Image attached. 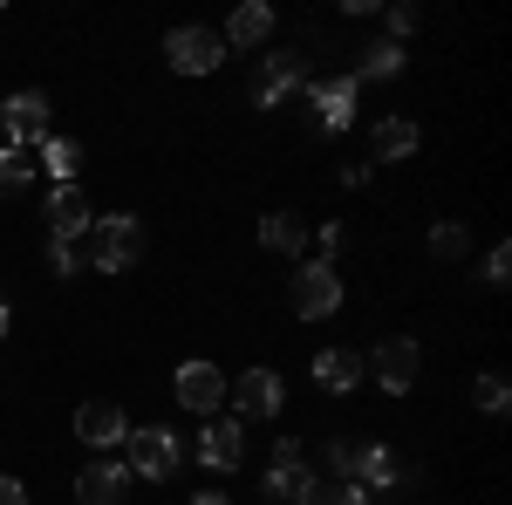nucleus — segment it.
<instances>
[{
    "mask_svg": "<svg viewBox=\"0 0 512 505\" xmlns=\"http://www.w3.org/2000/svg\"><path fill=\"white\" fill-rule=\"evenodd\" d=\"M192 505H233V499H226V492H198Z\"/></svg>",
    "mask_w": 512,
    "mask_h": 505,
    "instance_id": "obj_31",
    "label": "nucleus"
},
{
    "mask_svg": "<svg viewBox=\"0 0 512 505\" xmlns=\"http://www.w3.org/2000/svg\"><path fill=\"white\" fill-rule=\"evenodd\" d=\"M137 253H144V219L110 212V219L89 226V267H96V273H130V267H137Z\"/></svg>",
    "mask_w": 512,
    "mask_h": 505,
    "instance_id": "obj_1",
    "label": "nucleus"
},
{
    "mask_svg": "<svg viewBox=\"0 0 512 505\" xmlns=\"http://www.w3.org/2000/svg\"><path fill=\"white\" fill-rule=\"evenodd\" d=\"M233 403H239V417H274L280 410V376L274 369H246L233 383Z\"/></svg>",
    "mask_w": 512,
    "mask_h": 505,
    "instance_id": "obj_15",
    "label": "nucleus"
},
{
    "mask_svg": "<svg viewBox=\"0 0 512 505\" xmlns=\"http://www.w3.org/2000/svg\"><path fill=\"white\" fill-rule=\"evenodd\" d=\"M478 280H485V287H506V280H512V246H492V253H485V273H478Z\"/></svg>",
    "mask_w": 512,
    "mask_h": 505,
    "instance_id": "obj_25",
    "label": "nucleus"
},
{
    "mask_svg": "<svg viewBox=\"0 0 512 505\" xmlns=\"http://www.w3.org/2000/svg\"><path fill=\"white\" fill-rule=\"evenodd\" d=\"M48 273H62V280L82 273V253H76V246H62V239H48Z\"/></svg>",
    "mask_w": 512,
    "mask_h": 505,
    "instance_id": "obj_26",
    "label": "nucleus"
},
{
    "mask_svg": "<svg viewBox=\"0 0 512 505\" xmlns=\"http://www.w3.org/2000/svg\"><path fill=\"white\" fill-rule=\"evenodd\" d=\"M308 89V103H315V117H321V130H349L355 123V96H362V82L355 76H328V82H301Z\"/></svg>",
    "mask_w": 512,
    "mask_h": 505,
    "instance_id": "obj_7",
    "label": "nucleus"
},
{
    "mask_svg": "<svg viewBox=\"0 0 512 505\" xmlns=\"http://www.w3.org/2000/svg\"><path fill=\"white\" fill-rule=\"evenodd\" d=\"M164 62H171L178 76H212V69L226 62V41L212 35V28H171V35H164Z\"/></svg>",
    "mask_w": 512,
    "mask_h": 505,
    "instance_id": "obj_4",
    "label": "nucleus"
},
{
    "mask_svg": "<svg viewBox=\"0 0 512 505\" xmlns=\"http://www.w3.org/2000/svg\"><path fill=\"white\" fill-rule=\"evenodd\" d=\"M239 458H246V430L226 417V424H205L198 430V465H212V471H233Z\"/></svg>",
    "mask_w": 512,
    "mask_h": 505,
    "instance_id": "obj_13",
    "label": "nucleus"
},
{
    "mask_svg": "<svg viewBox=\"0 0 512 505\" xmlns=\"http://www.w3.org/2000/svg\"><path fill=\"white\" fill-rule=\"evenodd\" d=\"M0 505H28V492H21V478H0Z\"/></svg>",
    "mask_w": 512,
    "mask_h": 505,
    "instance_id": "obj_30",
    "label": "nucleus"
},
{
    "mask_svg": "<svg viewBox=\"0 0 512 505\" xmlns=\"http://www.w3.org/2000/svg\"><path fill=\"white\" fill-rule=\"evenodd\" d=\"M123 444H130V478H178V465H185V444H178L164 424L130 430Z\"/></svg>",
    "mask_w": 512,
    "mask_h": 505,
    "instance_id": "obj_2",
    "label": "nucleus"
},
{
    "mask_svg": "<svg viewBox=\"0 0 512 505\" xmlns=\"http://www.w3.org/2000/svg\"><path fill=\"white\" fill-rule=\"evenodd\" d=\"M96 219H89V192L82 185H55L48 192V239H62V246H76Z\"/></svg>",
    "mask_w": 512,
    "mask_h": 505,
    "instance_id": "obj_8",
    "label": "nucleus"
},
{
    "mask_svg": "<svg viewBox=\"0 0 512 505\" xmlns=\"http://www.w3.org/2000/svg\"><path fill=\"white\" fill-rule=\"evenodd\" d=\"M0 123H7V144L41 151V144H48V96H41V89H14V96L0 103Z\"/></svg>",
    "mask_w": 512,
    "mask_h": 505,
    "instance_id": "obj_5",
    "label": "nucleus"
},
{
    "mask_svg": "<svg viewBox=\"0 0 512 505\" xmlns=\"http://www.w3.org/2000/svg\"><path fill=\"white\" fill-rule=\"evenodd\" d=\"M260 246H267V253H301V246H308V226H301L294 212H267V219H260Z\"/></svg>",
    "mask_w": 512,
    "mask_h": 505,
    "instance_id": "obj_18",
    "label": "nucleus"
},
{
    "mask_svg": "<svg viewBox=\"0 0 512 505\" xmlns=\"http://www.w3.org/2000/svg\"><path fill=\"white\" fill-rule=\"evenodd\" d=\"M369 144H376V157H383V164H396V157L417 151V123H410V117H383Z\"/></svg>",
    "mask_w": 512,
    "mask_h": 505,
    "instance_id": "obj_19",
    "label": "nucleus"
},
{
    "mask_svg": "<svg viewBox=\"0 0 512 505\" xmlns=\"http://www.w3.org/2000/svg\"><path fill=\"white\" fill-rule=\"evenodd\" d=\"M369 376L390 389V396H403V389H417V342L410 335H390L383 349L369 355Z\"/></svg>",
    "mask_w": 512,
    "mask_h": 505,
    "instance_id": "obj_9",
    "label": "nucleus"
},
{
    "mask_svg": "<svg viewBox=\"0 0 512 505\" xmlns=\"http://www.w3.org/2000/svg\"><path fill=\"white\" fill-rule=\"evenodd\" d=\"M267 492H274L280 505H308V499L321 492V478L301 465V437H280V444H274V465H267Z\"/></svg>",
    "mask_w": 512,
    "mask_h": 505,
    "instance_id": "obj_3",
    "label": "nucleus"
},
{
    "mask_svg": "<svg viewBox=\"0 0 512 505\" xmlns=\"http://www.w3.org/2000/svg\"><path fill=\"white\" fill-rule=\"evenodd\" d=\"M335 253H342V226H321V267H335Z\"/></svg>",
    "mask_w": 512,
    "mask_h": 505,
    "instance_id": "obj_29",
    "label": "nucleus"
},
{
    "mask_svg": "<svg viewBox=\"0 0 512 505\" xmlns=\"http://www.w3.org/2000/svg\"><path fill=\"white\" fill-rule=\"evenodd\" d=\"M315 383L328 389V396L355 389V383H362V355H355V349H321L315 355Z\"/></svg>",
    "mask_w": 512,
    "mask_h": 505,
    "instance_id": "obj_16",
    "label": "nucleus"
},
{
    "mask_svg": "<svg viewBox=\"0 0 512 505\" xmlns=\"http://www.w3.org/2000/svg\"><path fill=\"white\" fill-rule=\"evenodd\" d=\"M0 335H7V301H0Z\"/></svg>",
    "mask_w": 512,
    "mask_h": 505,
    "instance_id": "obj_32",
    "label": "nucleus"
},
{
    "mask_svg": "<svg viewBox=\"0 0 512 505\" xmlns=\"http://www.w3.org/2000/svg\"><path fill=\"white\" fill-rule=\"evenodd\" d=\"M465 246H472V239H465V226H437V233H431V253H437V260H465Z\"/></svg>",
    "mask_w": 512,
    "mask_h": 505,
    "instance_id": "obj_24",
    "label": "nucleus"
},
{
    "mask_svg": "<svg viewBox=\"0 0 512 505\" xmlns=\"http://www.w3.org/2000/svg\"><path fill=\"white\" fill-rule=\"evenodd\" d=\"M403 35H417V7H410V0L390 7V41H403Z\"/></svg>",
    "mask_w": 512,
    "mask_h": 505,
    "instance_id": "obj_28",
    "label": "nucleus"
},
{
    "mask_svg": "<svg viewBox=\"0 0 512 505\" xmlns=\"http://www.w3.org/2000/svg\"><path fill=\"white\" fill-rule=\"evenodd\" d=\"M35 157H41V171H48L55 185H76V164H82V151L69 144V137H48V144H41Z\"/></svg>",
    "mask_w": 512,
    "mask_h": 505,
    "instance_id": "obj_22",
    "label": "nucleus"
},
{
    "mask_svg": "<svg viewBox=\"0 0 512 505\" xmlns=\"http://www.w3.org/2000/svg\"><path fill=\"white\" fill-rule=\"evenodd\" d=\"M342 308V280H335V267H321V260H308V267L294 273V314L301 321H321V314Z\"/></svg>",
    "mask_w": 512,
    "mask_h": 505,
    "instance_id": "obj_6",
    "label": "nucleus"
},
{
    "mask_svg": "<svg viewBox=\"0 0 512 505\" xmlns=\"http://www.w3.org/2000/svg\"><path fill=\"white\" fill-rule=\"evenodd\" d=\"M472 403H478V410H485V417H506V403H512L506 376H492V369H485V376H478V383H472Z\"/></svg>",
    "mask_w": 512,
    "mask_h": 505,
    "instance_id": "obj_23",
    "label": "nucleus"
},
{
    "mask_svg": "<svg viewBox=\"0 0 512 505\" xmlns=\"http://www.w3.org/2000/svg\"><path fill=\"white\" fill-rule=\"evenodd\" d=\"M35 171H41V157H35V151L7 144V151H0V198H14L21 185H28V178H35Z\"/></svg>",
    "mask_w": 512,
    "mask_h": 505,
    "instance_id": "obj_21",
    "label": "nucleus"
},
{
    "mask_svg": "<svg viewBox=\"0 0 512 505\" xmlns=\"http://www.w3.org/2000/svg\"><path fill=\"white\" fill-rule=\"evenodd\" d=\"M308 505H376V499H369L362 485H335V492H315Z\"/></svg>",
    "mask_w": 512,
    "mask_h": 505,
    "instance_id": "obj_27",
    "label": "nucleus"
},
{
    "mask_svg": "<svg viewBox=\"0 0 512 505\" xmlns=\"http://www.w3.org/2000/svg\"><path fill=\"white\" fill-rule=\"evenodd\" d=\"M301 55H267V62H260V76H253V89H246V103H253V110H274L280 96H294V89H301Z\"/></svg>",
    "mask_w": 512,
    "mask_h": 505,
    "instance_id": "obj_10",
    "label": "nucleus"
},
{
    "mask_svg": "<svg viewBox=\"0 0 512 505\" xmlns=\"http://www.w3.org/2000/svg\"><path fill=\"white\" fill-rule=\"evenodd\" d=\"M76 437L89 444V451H110V444L130 437V424H123V410L110 403V396H96V403H82V410H76Z\"/></svg>",
    "mask_w": 512,
    "mask_h": 505,
    "instance_id": "obj_11",
    "label": "nucleus"
},
{
    "mask_svg": "<svg viewBox=\"0 0 512 505\" xmlns=\"http://www.w3.org/2000/svg\"><path fill=\"white\" fill-rule=\"evenodd\" d=\"M123 492H130V465H110V458L82 465V478H76V505H123Z\"/></svg>",
    "mask_w": 512,
    "mask_h": 505,
    "instance_id": "obj_12",
    "label": "nucleus"
},
{
    "mask_svg": "<svg viewBox=\"0 0 512 505\" xmlns=\"http://www.w3.org/2000/svg\"><path fill=\"white\" fill-rule=\"evenodd\" d=\"M267 35H274V7H267V0H246V7L233 14V28H226L219 41H233V48H260Z\"/></svg>",
    "mask_w": 512,
    "mask_h": 505,
    "instance_id": "obj_17",
    "label": "nucleus"
},
{
    "mask_svg": "<svg viewBox=\"0 0 512 505\" xmlns=\"http://www.w3.org/2000/svg\"><path fill=\"white\" fill-rule=\"evenodd\" d=\"M362 76H369V82L403 76V41H369V48H362ZM362 76H355V82H362Z\"/></svg>",
    "mask_w": 512,
    "mask_h": 505,
    "instance_id": "obj_20",
    "label": "nucleus"
},
{
    "mask_svg": "<svg viewBox=\"0 0 512 505\" xmlns=\"http://www.w3.org/2000/svg\"><path fill=\"white\" fill-rule=\"evenodd\" d=\"M219 396H226V376L212 362H185L178 369V403L185 410H219Z\"/></svg>",
    "mask_w": 512,
    "mask_h": 505,
    "instance_id": "obj_14",
    "label": "nucleus"
}]
</instances>
